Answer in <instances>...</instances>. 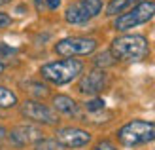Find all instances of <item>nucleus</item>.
<instances>
[{"label":"nucleus","instance_id":"f257e3e1","mask_svg":"<svg viewBox=\"0 0 155 150\" xmlns=\"http://www.w3.org/2000/svg\"><path fill=\"white\" fill-rule=\"evenodd\" d=\"M110 53L115 61L123 63H136L148 57L150 44L142 34H123L114 38L110 44Z\"/></svg>","mask_w":155,"mask_h":150},{"label":"nucleus","instance_id":"f03ea898","mask_svg":"<svg viewBox=\"0 0 155 150\" xmlns=\"http://www.w3.org/2000/svg\"><path fill=\"white\" fill-rule=\"evenodd\" d=\"M81 72H83V63L80 59H72V57L48 63V65H44L40 68V74L44 80H48L55 85H64L68 82H72Z\"/></svg>","mask_w":155,"mask_h":150},{"label":"nucleus","instance_id":"7ed1b4c3","mask_svg":"<svg viewBox=\"0 0 155 150\" xmlns=\"http://www.w3.org/2000/svg\"><path fill=\"white\" fill-rule=\"evenodd\" d=\"M117 141L127 148L151 143V141H155V124L144 120H133L117 129Z\"/></svg>","mask_w":155,"mask_h":150},{"label":"nucleus","instance_id":"20e7f679","mask_svg":"<svg viewBox=\"0 0 155 150\" xmlns=\"http://www.w3.org/2000/svg\"><path fill=\"white\" fill-rule=\"evenodd\" d=\"M153 17H155V2L153 0H142L140 4L130 8L129 12L117 15V19L114 21V29L119 30V33H123V30L140 27V25L148 23Z\"/></svg>","mask_w":155,"mask_h":150},{"label":"nucleus","instance_id":"39448f33","mask_svg":"<svg viewBox=\"0 0 155 150\" xmlns=\"http://www.w3.org/2000/svg\"><path fill=\"white\" fill-rule=\"evenodd\" d=\"M102 12V2L100 0H78L70 4L64 12V19L70 25H83L89 19L97 17Z\"/></svg>","mask_w":155,"mask_h":150},{"label":"nucleus","instance_id":"423d86ee","mask_svg":"<svg viewBox=\"0 0 155 150\" xmlns=\"http://www.w3.org/2000/svg\"><path fill=\"white\" fill-rule=\"evenodd\" d=\"M97 50L95 38H85V36H72L63 38L55 44V53L61 57H76V55H89Z\"/></svg>","mask_w":155,"mask_h":150},{"label":"nucleus","instance_id":"0eeeda50","mask_svg":"<svg viewBox=\"0 0 155 150\" xmlns=\"http://www.w3.org/2000/svg\"><path fill=\"white\" fill-rule=\"evenodd\" d=\"M21 114L28 118L32 122L44 124V125H57L59 124V116L53 112V108H49L44 103L38 101H25L21 106Z\"/></svg>","mask_w":155,"mask_h":150},{"label":"nucleus","instance_id":"6e6552de","mask_svg":"<svg viewBox=\"0 0 155 150\" xmlns=\"http://www.w3.org/2000/svg\"><path fill=\"white\" fill-rule=\"evenodd\" d=\"M55 139L64 148H83L91 143V133L80 127H61L57 129Z\"/></svg>","mask_w":155,"mask_h":150},{"label":"nucleus","instance_id":"1a4fd4ad","mask_svg":"<svg viewBox=\"0 0 155 150\" xmlns=\"http://www.w3.org/2000/svg\"><path fill=\"white\" fill-rule=\"evenodd\" d=\"M108 85V76L102 68H93L87 74L81 76L80 84H78V89L83 95H97Z\"/></svg>","mask_w":155,"mask_h":150},{"label":"nucleus","instance_id":"9d476101","mask_svg":"<svg viewBox=\"0 0 155 150\" xmlns=\"http://www.w3.org/2000/svg\"><path fill=\"white\" fill-rule=\"evenodd\" d=\"M40 139H42V131H40V127H36L32 124H19L10 131V141L17 148H23L27 145H34Z\"/></svg>","mask_w":155,"mask_h":150},{"label":"nucleus","instance_id":"9b49d317","mask_svg":"<svg viewBox=\"0 0 155 150\" xmlns=\"http://www.w3.org/2000/svg\"><path fill=\"white\" fill-rule=\"evenodd\" d=\"M53 106L59 114H66V116L78 114V103L68 95H55L53 97Z\"/></svg>","mask_w":155,"mask_h":150},{"label":"nucleus","instance_id":"f8f14e48","mask_svg":"<svg viewBox=\"0 0 155 150\" xmlns=\"http://www.w3.org/2000/svg\"><path fill=\"white\" fill-rule=\"evenodd\" d=\"M140 2L142 0H110V4L106 6V13L108 15H121Z\"/></svg>","mask_w":155,"mask_h":150},{"label":"nucleus","instance_id":"ddd939ff","mask_svg":"<svg viewBox=\"0 0 155 150\" xmlns=\"http://www.w3.org/2000/svg\"><path fill=\"white\" fill-rule=\"evenodd\" d=\"M15 105H17V95L12 89L0 85V108H13Z\"/></svg>","mask_w":155,"mask_h":150},{"label":"nucleus","instance_id":"4468645a","mask_svg":"<svg viewBox=\"0 0 155 150\" xmlns=\"http://www.w3.org/2000/svg\"><path fill=\"white\" fill-rule=\"evenodd\" d=\"M34 150H63L57 139H40L34 143Z\"/></svg>","mask_w":155,"mask_h":150},{"label":"nucleus","instance_id":"2eb2a0df","mask_svg":"<svg viewBox=\"0 0 155 150\" xmlns=\"http://www.w3.org/2000/svg\"><path fill=\"white\" fill-rule=\"evenodd\" d=\"M115 63V59L112 57V53L110 51H102V53H98L97 57H95V65L98 68H104V67H112Z\"/></svg>","mask_w":155,"mask_h":150},{"label":"nucleus","instance_id":"dca6fc26","mask_svg":"<svg viewBox=\"0 0 155 150\" xmlns=\"http://www.w3.org/2000/svg\"><path fill=\"white\" fill-rule=\"evenodd\" d=\"M104 106H106L104 99H91V101L85 103V108H87L89 112H97V110H102Z\"/></svg>","mask_w":155,"mask_h":150},{"label":"nucleus","instance_id":"f3484780","mask_svg":"<svg viewBox=\"0 0 155 150\" xmlns=\"http://www.w3.org/2000/svg\"><path fill=\"white\" fill-rule=\"evenodd\" d=\"M93 150H117V148H115V145L112 143V141L102 139V141H98V143L93 146Z\"/></svg>","mask_w":155,"mask_h":150},{"label":"nucleus","instance_id":"a211bd4d","mask_svg":"<svg viewBox=\"0 0 155 150\" xmlns=\"http://www.w3.org/2000/svg\"><path fill=\"white\" fill-rule=\"evenodd\" d=\"M10 25H12V17L8 13L0 12V29H6V27H10Z\"/></svg>","mask_w":155,"mask_h":150},{"label":"nucleus","instance_id":"6ab92c4d","mask_svg":"<svg viewBox=\"0 0 155 150\" xmlns=\"http://www.w3.org/2000/svg\"><path fill=\"white\" fill-rule=\"evenodd\" d=\"M6 139H8V131H6V127L2 124H0V148L4 146V143H6Z\"/></svg>","mask_w":155,"mask_h":150},{"label":"nucleus","instance_id":"aec40b11","mask_svg":"<svg viewBox=\"0 0 155 150\" xmlns=\"http://www.w3.org/2000/svg\"><path fill=\"white\" fill-rule=\"evenodd\" d=\"M0 55H15V50L10 46H0Z\"/></svg>","mask_w":155,"mask_h":150},{"label":"nucleus","instance_id":"412c9836","mask_svg":"<svg viewBox=\"0 0 155 150\" xmlns=\"http://www.w3.org/2000/svg\"><path fill=\"white\" fill-rule=\"evenodd\" d=\"M45 4H48L49 10H57V8L61 6V0H45Z\"/></svg>","mask_w":155,"mask_h":150},{"label":"nucleus","instance_id":"4be33fe9","mask_svg":"<svg viewBox=\"0 0 155 150\" xmlns=\"http://www.w3.org/2000/svg\"><path fill=\"white\" fill-rule=\"evenodd\" d=\"M4 68H6V65H4V63H2V61H0V74H2V72H4Z\"/></svg>","mask_w":155,"mask_h":150},{"label":"nucleus","instance_id":"5701e85b","mask_svg":"<svg viewBox=\"0 0 155 150\" xmlns=\"http://www.w3.org/2000/svg\"><path fill=\"white\" fill-rule=\"evenodd\" d=\"M8 2H10V0H0V6H6Z\"/></svg>","mask_w":155,"mask_h":150},{"label":"nucleus","instance_id":"b1692460","mask_svg":"<svg viewBox=\"0 0 155 150\" xmlns=\"http://www.w3.org/2000/svg\"><path fill=\"white\" fill-rule=\"evenodd\" d=\"M36 6H40V0H36Z\"/></svg>","mask_w":155,"mask_h":150}]
</instances>
